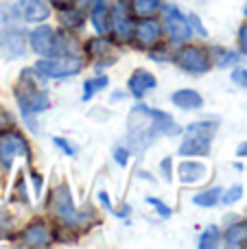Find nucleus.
I'll list each match as a JSON object with an SVG mask.
<instances>
[{
	"instance_id": "f257e3e1",
	"label": "nucleus",
	"mask_w": 247,
	"mask_h": 249,
	"mask_svg": "<svg viewBox=\"0 0 247 249\" xmlns=\"http://www.w3.org/2000/svg\"><path fill=\"white\" fill-rule=\"evenodd\" d=\"M127 127H129V140L138 146L149 144L160 133H164V136L179 133V127L173 123V118L169 114L156 112V109L144 107V105H138V107L131 109Z\"/></svg>"
},
{
	"instance_id": "f03ea898",
	"label": "nucleus",
	"mask_w": 247,
	"mask_h": 249,
	"mask_svg": "<svg viewBox=\"0 0 247 249\" xmlns=\"http://www.w3.org/2000/svg\"><path fill=\"white\" fill-rule=\"evenodd\" d=\"M31 70H24L16 86V96H18V105H20L22 114L26 118L31 114H37V112H44L48 107V94L46 90L37 88V81L31 79Z\"/></svg>"
},
{
	"instance_id": "7ed1b4c3",
	"label": "nucleus",
	"mask_w": 247,
	"mask_h": 249,
	"mask_svg": "<svg viewBox=\"0 0 247 249\" xmlns=\"http://www.w3.org/2000/svg\"><path fill=\"white\" fill-rule=\"evenodd\" d=\"M214 129H217V123H212V121L191 124V127L186 129V140L182 142L177 153H182V155H208Z\"/></svg>"
},
{
	"instance_id": "20e7f679",
	"label": "nucleus",
	"mask_w": 247,
	"mask_h": 249,
	"mask_svg": "<svg viewBox=\"0 0 247 249\" xmlns=\"http://www.w3.org/2000/svg\"><path fill=\"white\" fill-rule=\"evenodd\" d=\"M31 46L42 57H66L70 48L66 46V39L51 26H39L31 33Z\"/></svg>"
},
{
	"instance_id": "39448f33",
	"label": "nucleus",
	"mask_w": 247,
	"mask_h": 249,
	"mask_svg": "<svg viewBox=\"0 0 247 249\" xmlns=\"http://www.w3.org/2000/svg\"><path fill=\"white\" fill-rule=\"evenodd\" d=\"M53 212L64 221L70 228H77V225H86L90 221V214L88 212H77L72 201V195H70L68 186H59V188L53 193Z\"/></svg>"
},
{
	"instance_id": "423d86ee",
	"label": "nucleus",
	"mask_w": 247,
	"mask_h": 249,
	"mask_svg": "<svg viewBox=\"0 0 247 249\" xmlns=\"http://www.w3.org/2000/svg\"><path fill=\"white\" fill-rule=\"evenodd\" d=\"M35 70L46 77H55V79H64V77H72L81 70L79 59L72 57H51V59H44L35 66Z\"/></svg>"
},
{
	"instance_id": "0eeeda50",
	"label": "nucleus",
	"mask_w": 247,
	"mask_h": 249,
	"mask_svg": "<svg viewBox=\"0 0 247 249\" xmlns=\"http://www.w3.org/2000/svg\"><path fill=\"white\" fill-rule=\"evenodd\" d=\"M16 155H26L29 158V144L20 133H4L0 138V166L7 171L11 168Z\"/></svg>"
},
{
	"instance_id": "6e6552de",
	"label": "nucleus",
	"mask_w": 247,
	"mask_h": 249,
	"mask_svg": "<svg viewBox=\"0 0 247 249\" xmlns=\"http://www.w3.org/2000/svg\"><path fill=\"white\" fill-rule=\"evenodd\" d=\"M175 61H177L184 70H188V72H193V74H201L210 68L208 55H206L199 46H182L177 57H175Z\"/></svg>"
},
{
	"instance_id": "1a4fd4ad",
	"label": "nucleus",
	"mask_w": 247,
	"mask_h": 249,
	"mask_svg": "<svg viewBox=\"0 0 247 249\" xmlns=\"http://www.w3.org/2000/svg\"><path fill=\"white\" fill-rule=\"evenodd\" d=\"M88 55L99 66H112L118 59V51L105 37H94L88 42Z\"/></svg>"
},
{
	"instance_id": "9d476101",
	"label": "nucleus",
	"mask_w": 247,
	"mask_h": 249,
	"mask_svg": "<svg viewBox=\"0 0 247 249\" xmlns=\"http://www.w3.org/2000/svg\"><path fill=\"white\" fill-rule=\"evenodd\" d=\"M53 241V234H51V228L42 221H33L24 228L22 232V243L29 247H46L48 243Z\"/></svg>"
},
{
	"instance_id": "9b49d317",
	"label": "nucleus",
	"mask_w": 247,
	"mask_h": 249,
	"mask_svg": "<svg viewBox=\"0 0 247 249\" xmlns=\"http://www.w3.org/2000/svg\"><path fill=\"white\" fill-rule=\"evenodd\" d=\"M114 29H116V35L121 39H131V35H134V22H131L129 13H127V4L123 2V0H118L116 7H114Z\"/></svg>"
},
{
	"instance_id": "f8f14e48",
	"label": "nucleus",
	"mask_w": 247,
	"mask_h": 249,
	"mask_svg": "<svg viewBox=\"0 0 247 249\" xmlns=\"http://www.w3.org/2000/svg\"><path fill=\"white\" fill-rule=\"evenodd\" d=\"M166 26H169V31H171V37L177 39V42L179 39H186L188 35H191V26H188L186 18L175 7H169V11H166Z\"/></svg>"
},
{
	"instance_id": "ddd939ff",
	"label": "nucleus",
	"mask_w": 247,
	"mask_h": 249,
	"mask_svg": "<svg viewBox=\"0 0 247 249\" xmlns=\"http://www.w3.org/2000/svg\"><path fill=\"white\" fill-rule=\"evenodd\" d=\"M153 88H156V77H153L151 72H147V70H136V72L131 74L129 90L136 99H142V96L147 94L149 90H153Z\"/></svg>"
},
{
	"instance_id": "4468645a",
	"label": "nucleus",
	"mask_w": 247,
	"mask_h": 249,
	"mask_svg": "<svg viewBox=\"0 0 247 249\" xmlns=\"http://www.w3.org/2000/svg\"><path fill=\"white\" fill-rule=\"evenodd\" d=\"M136 39H138L140 46L149 48V46H156L160 42V24L151 20H144L136 26Z\"/></svg>"
},
{
	"instance_id": "2eb2a0df",
	"label": "nucleus",
	"mask_w": 247,
	"mask_h": 249,
	"mask_svg": "<svg viewBox=\"0 0 247 249\" xmlns=\"http://www.w3.org/2000/svg\"><path fill=\"white\" fill-rule=\"evenodd\" d=\"M20 11L26 22H42L51 13L44 0H20Z\"/></svg>"
},
{
	"instance_id": "dca6fc26",
	"label": "nucleus",
	"mask_w": 247,
	"mask_h": 249,
	"mask_svg": "<svg viewBox=\"0 0 247 249\" xmlns=\"http://www.w3.org/2000/svg\"><path fill=\"white\" fill-rule=\"evenodd\" d=\"M177 173L184 184H197V181H201L206 177V166L197 162H184L177 166Z\"/></svg>"
},
{
	"instance_id": "f3484780",
	"label": "nucleus",
	"mask_w": 247,
	"mask_h": 249,
	"mask_svg": "<svg viewBox=\"0 0 247 249\" xmlns=\"http://www.w3.org/2000/svg\"><path fill=\"white\" fill-rule=\"evenodd\" d=\"M173 103L182 109H199L204 105V99L195 90H179L173 94Z\"/></svg>"
},
{
	"instance_id": "a211bd4d",
	"label": "nucleus",
	"mask_w": 247,
	"mask_h": 249,
	"mask_svg": "<svg viewBox=\"0 0 247 249\" xmlns=\"http://www.w3.org/2000/svg\"><path fill=\"white\" fill-rule=\"evenodd\" d=\"M226 245L228 247H243V245H247V223H245V221L234 223V225H230V228H228Z\"/></svg>"
},
{
	"instance_id": "6ab92c4d",
	"label": "nucleus",
	"mask_w": 247,
	"mask_h": 249,
	"mask_svg": "<svg viewBox=\"0 0 247 249\" xmlns=\"http://www.w3.org/2000/svg\"><path fill=\"white\" fill-rule=\"evenodd\" d=\"M134 13L140 18H151L160 11V0H134Z\"/></svg>"
},
{
	"instance_id": "aec40b11",
	"label": "nucleus",
	"mask_w": 247,
	"mask_h": 249,
	"mask_svg": "<svg viewBox=\"0 0 247 249\" xmlns=\"http://www.w3.org/2000/svg\"><path fill=\"white\" fill-rule=\"evenodd\" d=\"M92 24H94L101 33H103V31H107V9H105L103 0H96L94 11H92Z\"/></svg>"
},
{
	"instance_id": "412c9836",
	"label": "nucleus",
	"mask_w": 247,
	"mask_h": 249,
	"mask_svg": "<svg viewBox=\"0 0 247 249\" xmlns=\"http://www.w3.org/2000/svg\"><path fill=\"white\" fill-rule=\"evenodd\" d=\"M219 197H221V188H212V190H206V193H201V195H195L193 201L201 208H212V206H217Z\"/></svg>"
},
{
	"instance_id": "4be33fe9",
	"label": "nucleus",
	"mask_w": 247,
	"mask_h": 249,
	"mask_svg": "<svg viewBox=\"0 0 247 249\" xmlns=\"http://www.w3.org/2000/svg\"><path fill=\"white\" fill-rule=\"evenodd\" d=\"M219 243V230L214 225H210L204 234H201V241H199V247L201 249H210V247H217Z\"/></svg>"
},
{
	"instance_id": "5701e85b",
	"label": "nucleus",
	"mask_w": 247,
	"mask_h": 249,
	"mask_svg": "<svg viewBox=\"0 0 247 249\" xmlns=\"http://www.w3.org/2000/svg\"><path fill=\"white\" fill-rule=\"evenodd\" d=\"M103 88H107V79H105V77L94 79V81H86V86H83V99L90 101V96L94 94V92L103 90Z\"/></svg>"
},
{
	"instance_id": "b1692460",
	"label": "nucleus",
	"mask_w": 247,
	"mask_h": 249,
	"mask_svg": "<svg viewBox=\"0 0 247 249\" xmlns=\"http://www.w3.org/2000/svg\"><path fill=\"white\" fill-rule=\"evenodd\" d=\"M61 22H64L66 26H70V29H77V26H81V22H83V13L81 11H66L64 16H61Z\"/></svg>"
},
{
	"instance_id": "393cba45",
	"label": "nucleus",
	"mask_w": 247,
	"mask_h": 249,
	"mask_svg": "<svg viewBox=\"0 0 247 249\" xmlns=\"http://www.w3.org/2000/svg\"><path fill=\"white\" fill-rule=\"evenodd\" d=\"M241 197H243V188H241V186H232V188L223 195V201L226 203H236Z\"/></svg>"
},
{
	"instance_id": "a878e982",
	"label": "nucleus",
	"mask_w": 247,
	"mask_h": 249,
	"mask_svg": "<svg viewBox=\"0 0 247 249\" xmlns=\"http://www.w3.org/2000/svg\"><path fill=\"white\" fill-rule=\"evenodd\" d=\"M232 81H234L236 86H241V88H247V70L245 68L234 70V72H232Z\"/></svg>"
},
{
	"instance_id": "bb28decb",
	"label": "nucleus",
	"mask_w": 247,
	"mask_h": 249,
	"mask_svg": "<svg viewBox=\"0 0 247 249\" xmlns=\"http://www.w3.org/2000/svg\"><path fill=\"white\" fill-rule=\"evenodd\" d=\"M147 201H149V203H151V206H153V208H156V210H158V214H162V216H171V210H169V208H166V206H164V203H162V201H160V199H153V197H149V199H147Z\"/></svg>"
},
{
	"instance_id": "cd10ccee",
	"label": "nucleus",
	"mask_w": 247,
	"mask_h": 249,
	"mask_svg": "<svg viewBox=\"0 0 247 249\" xmlns=\"http://www.w3.org/2000/svg\"><path fill=\"white\" fill-rule=\"evenodd\" d=\"M114 158H116V162L121 164V166H125V164L129 162V153H127L125 149H116L114 151Z\"/></svg>"
},
{
	"instance_id": "c85d7f7f",
	"label": "nucleus",
	"mask_w": 247,
	"mask_h": 249,
	"mask_svg": "<svg viewBox=\"0 0 247 249\" xmlns=\"http://www.w3.org/2000/svg\"><path fill=\"white\" fill-rule=\"evenodd\" d=\"M55 144H57V146H61L66 155H74V153H77V151H74V146H70L68 142L64 140V138H55Z\"/></svg>"
},
{
	"instance_id": "c756f323",
	"label": "nucleus",
	"mask_w": 247,
	"mask_h": 249,
	"mask_svg": "<svg viewBox=\"0 0 247 249\" xmlns=\"http://www.w3.org/2000/svg\"><path fill=\"white\" fill-rule=\"evenodd\" d=\"M171 164H173V160H171V158H164V160H162V173H164V179H166V181L173 179V175H171Z\"/></svg>"
},
{
	"instance_id": "7c9ffc66",
	"label": "nucleus",
	"mask_w": 247,
	"mask_h": 249,
	"mask_svg": "<svg viewBox=\"0 0 247 249\" xmlns=\"http://www.w3.org/2000/svg\"><path fill=\"white\" fill-rule=\"evenodd\" d=\"M230 61H236L234 53H221V59H219V66H228Z\"/></svg>"
},
{
	"instance_id": "2f4dec72",
	"label": "nucleus",
	"mask_w": 247,
	"mask_h": 249,
	"mask_svg": "<svg viewBox=\"0 0 247 249\" xmlns=\"http://www.w3.org/2000/svg\"><path fill=\"white\" fill-rule=\"evenodd\" d=\"M239 39H241V48H243V53L247 55V24L241 29V35H239Z\"/></svg>"
},
{
	"instance_id": "473e14b6",
	"label": "nucleus",
	"mask_w": 247,
	"mask_h": 249,
	"mask_svg": "<svg viewBox=\"0 0 247 249\" xmlns=\"http://www.w3.org/2000/svg\"><path fill=\"white\" fill-rule=\"evenodd\" d=\"M236 155L239 158H247V142H241L239 149H236Z\"/></svg>"
},
{
	"instance_id": "72a5a7b5",
	"label": "nucleus",
	"mask_w": 247,
	"mask_h": 249,
	"mask_svg": "<svg viewBox=\"0 0 247 249\" xmlns=\"http://www.w3.org/2000/svg\"><path fill=\"white\" fill-rule=\"evenodd\" d=\"M53 4H55V7H59V9H66V7H70V4H72V0H53Z\"/></svg>"
},
{
	"instance_id": "f704fd0d",
	"label": "nucleus",
	"mask_w": 247,
	"mask_h": 249,
	"mask_svg": "<svg viewBox=\"0 0 247 249\" xmlns=\"http://www.w3.org/2000/svg\"><path fill=\"white\" fill-rule=\"evenodd\" d=\"M79 4H81V7H86V4H90V0H77Z\"/></svg>"
},
{
	"instance_id": "c9c22d12",
	"label": "nucleus",
	"mask_w": 247,
	"mask_h": 249,
	"mask_svg": "<svg viewBox=\"0 0 247 249\" xmlns=\"http://www.w3.org/2000/svg\"><path fill=\"white\" fill-rule=\"evenodd\" d=\"M245 16H247V9H245Z\"/></svg>"
}]
</instances>
